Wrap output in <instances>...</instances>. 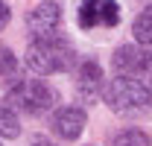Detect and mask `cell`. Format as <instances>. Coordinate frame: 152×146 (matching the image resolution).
<instances>
[{"label":"cell","mask_w":152,"mask_h":146,"mask_svg":"<svg viewBox=\"0 0 152 146\" xmlns=\"http://www.w3.org/2000/svg\"><path fill=\"white\" fill-rule=\"evenodd\" d=\"M73 64V47L58 35L50 38H32V44L26 47V67L41 73V76H53L61 73Z\"/></svg>","instance_id":"cell-1"},{"label":"cell","mask_w":152,"mask_h":146,"mask_svg":"<svg viewBox=\"0 0 152 146\" xmlns=\"http://www.w3.org/2000/svg\"><path fill=\"white\" fill-rule=\"evenodd\" d=\"M102 99H105V105H108L111 111H117V114L143 111V108H149V88H146L143 79L120 73L117 79L108 82V88H105V93H102Z\"/></svg>","instance_id":"cell-2"},{"label":"cell","mask_w":152,"mask_h":146,"mask_svg":"<svg viewBox=\"0 0 152 146\" xmlns=\"http://www.w3.org/2000/svg\"><path fill=\"white\" fill-rule=\"evenodd\" d=\"M6 102H9V108H18L23 114H44L53 108L56 91L38 79H18L6 93Z\"/></svg>","instance_id":"cell-3"},{"label":"cell","mask_w":152,"mask_h":146,"mask_svg":"<svg viewBox=\"0 0 152 146\" xmlns=\"http://www.w3.org/2000/svg\"><path fill=\"white\" fill-rule=\"evenodd\" d=\"M76 20L82 29H111L120 23V6L117 0H82L76 9Z\"/></svg>","instance_id":"cell-4"},{"label":"cell","mask_w":152,"mask_h":146,"mask_svg":"<svg viewBox=\"0 0 152 146\" xmlns=\"http://www.w3.org/2000/svg\"><path fill=\"white\" fill-rule=\"evenodd\" d=\"M58 26H61V6L56 0H44L38 3L35 9L26 15V29L32 38H50L58 35Z\"/></svg>","instance_id":"cell-5"},{"label":"cell","mask_w":152,"mask_h":146,"mask_svg":"<svg viewBox=\"0 0 152 146\" xmlns=\"http://www.w3.org/2000/svg\"><path fill=\"white\" fill-rule=\"evenodd\" d=\"M152 67V53L134 44H123L114 53V70L126 73V76H143Z\"/></svg>","instance_id":"cell-6"},{"label":"cell","mask_w":152,"mask_h":146,"mask_svg":"<svg viewBox=\"0 0 152 146\" xmlns=\"http://www.w3.org/2000/svg\"><path fill=\"white\" fill-rule=\"evenodd\" d=\"M50 126H53V131H56L58 137H64V140H76V137L82 134V128L88 126V114H85V108L67 105V108H58L56 114H53Z\"/></svg>","instance_id":"cell-7"},{"label":"cell","mask_w":152,"mask_h":146,"mask_svg":"<svg viewBox=\"0 0 152 146\" xmlns=\"http://www.w3.org/2000/svg\"><path fill=\"white\" fill-rule=\"evenodd\" d=\"M99 85H102V67L96 64L94 58L82 61L79 64V73H76V93L82 99H94L96 91H99Z\"/></svg>","instance_id":"cell-8"},{"label":"cell","mask_w":152,"mask_h":146,"mask_svg":"<svg viewBox=\"0 0 152 146\" xmlns=\"http://www.w3.org/2000/svg\"><path fill=\"white\" fill-rule=\"evenodd\" d=\"M132 32H134V41H137L140 47H152V3L134 18Z\"/></svg>","instance_id":"cell-9"},{"label":"cell","mask_w":152,"mask_h":146,"mask_svg":"<svg viewBox=\"0 0 152 146\" xmlns=\"http://www.w3.org/2000/svg\"><path fill=\"white\" fill-rule=\"evenodd\" d=\"M111 146H152V140L140 128H123L111 137Z\"/></svg>","instance_id":"cell-10"},{"label":"cell","mask_w":152,"mask_h":146,"mask_svg":"<svg viewBox=\"0 0 152 146\" xmlns=\"http://www.w3.org/2000/svg\"><path fill=\"white\" fill-rule=\"evenodd\" d=\"M18 134H20V123H18V114H15V108H9V105H0V137L12 140V137H18Z\"/></svg>","instance_id":"cell-11"},{"label":"cell","mask_w":152,"mask_h":146,"mask_svg":"<svg viewBox=\"0 0 152 146\" xmlns=\"http://www.w3.org/2000/svg\"><path fill=\"white\" fill-rule=\"evenodd\" d=\"M15 70H18V58H15V53H12L6 44H0V76H12Z\"/></svg>","instance_id":"cell-12"},{"label":"cell","mask_w":152,"mask_h":146,"mask_svg":"<svg viewBox=\"0 0 152 146\" xmlns=\"http://www.w3.org/2000/svg\"><path fill=\"white\" fill-rule=\"evenodd\" d=\"M6 23H9V6H6V3L0 0V29H3Z\"/></svg>","instance_id":"cell-13"},{"label":"cell","mask_w":152,"mask_h":146,"mask_svg":"<svg viewBox=\"0 0 152 146\" xmlns=\"http://www.w3.org/2000/svg\"><path fill=\"white\" fill-rule=\"evenodd\" d=\"M143 82H146V88H149V108H152V67L143 73Z\"/></svg>","instance_id":"cell-14"},{"label":"cell","mask_w":152,"mask_h":146,"mask_svg":"<svg viewBox=\"0 0 152 146\" xmlns=\"http://www.w3.org/2000/svg\"><path fill=\"white\" fill-rule=\"evenodd\" d=\"M29 146H56L53 140H47V137H32V143Z\"/></svg>","instance_id":"cell-15"}]
</instances>
